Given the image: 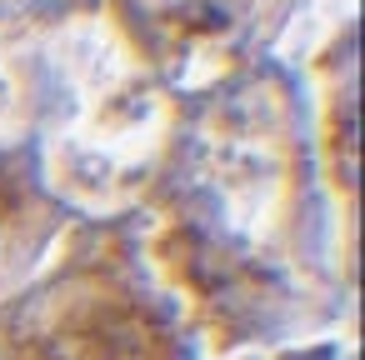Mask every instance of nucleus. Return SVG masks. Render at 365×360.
<instances>
[{"mask_svg": "<svg viewBox=\"0 0 365 360\" xmlns=\"http://www.w3.org/2000/svg\"><path fill=\"white\" fill-rule=\"evenodd\" d=\"M11 360H165V335L125 290L81 275L21 315Z\"/></svg>", "mask_w": 365, "mask_h": 360, "instance_id": "f257e3e1", "label": "nucleus"}, {"mask_svg": "<svg viewBox=\"0 0 365 360\" xmlns=\"http://www.w3.org/2000/svg\"><path fill=\"white\" fill-rule=\"evenodd\" d=\"M185 16H190V6H185V0H170V6L160 11V26H170V31L180 36ZM195 16H210V21H195V26H190V41H205L210 31H220V26L230 21V11H215V6H205V0H195Z\"/></svg>", "mask_w": 365, "mask_h": 360, "instance_id": "f03ea898", "label": "nucleus"}, {"mask_svg": "<svg viewBox=\"0 0 365 360\" xmlns=\"http://www.w3.org/2000/svg\"><path fill=\"white\" fill-rule=\"evenodd\" d=\"M16 220H21V210L0 195V265H6V250H11V235H16Z\"/></svg>", "mask_w": 365, "mask_h": 360, "instance_id": "7ed1b4c3", "label": "nucleus"}]
</instances>
